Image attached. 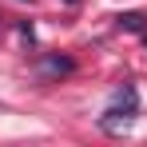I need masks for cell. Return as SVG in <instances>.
Masks as SVG:
<instances>
[{
    "mask_svg": "<svg viewBox=\"0 0 147 147\" xmlns=\"http://www.w3.org/2000/svg\"><path fill=\"white\" fill-rule=\"evenodd\" d=\"M68 4H80V0H68Z\"/></svg>",
    "mask_w": 147,
    "mask_h": 147,
    "instance_id": "4",
    "label": "cell"
},
{
    "mask_svg": "<svg viewBox=\"0 0 147 147\" xmlns=\"http://www.w3.org/2000/svg\"><path fill=\"white\" fill-rule=\"evenodd\" d=\"M143 44H147V32H143Z\"/></svg>",
    "mask_w": 147,
    "mask_h": 147,
    "instance_id": "5",
    "label": "cell"
},
{
    "mask_svg": "<svg viewBox=\"0 0 147 147\" xmlns=\"http://www.w3.org/2000/svg\"><path fill=\"white\" fill-rule=\"evenodd\" d=\"M115 24L127 28V32H147V16H143V12H119Z\"/></svg>",
    "mask_w": 147,
    "mask_h": 147,
    "instance_id": "3",
    "label": "cell"
},
{
    "mask_svg": "<svg viewBox=\"0 0 147 147\" xmlns=\"http://www.w3.org/2000/svg\"><path fill=\"white\" fill-rule=\"evenodd\" d=\"M44 76H68V72H76V60H68V56H44Z\"/></svg>",
    "mask_w": 147,
    "mask_h": 147,
    "instance_id": "2",
    "label": "cell"
},
{
    "mask_svg": "<svg viewBox=\"0 0 147 147\" xmlns=\"http://www.w3.org/2000/svg\"><path fill=\"white\" fill-rule=\"evenodd\" d=\"M135 111H139V92L131 84H123L119 92H115V103L99 115V127L103 131H119V127H127V123L135 119Z\"/></svg>",
    "mask_w": 147,
    "mask_h": 147,
    "instance_id": "1",
    "label": "cell"
}]
</instances>
